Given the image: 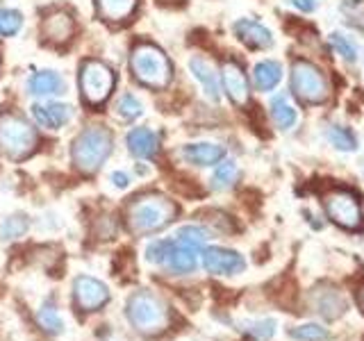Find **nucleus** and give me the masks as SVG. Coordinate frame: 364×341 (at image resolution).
Returning a JSON list of instances; mask_svg holds the SVG:
<instances>
[{
	"label": "nucleus",
	"mask_w": 364,
	"mask_h": 341,
	"mask_svg": "<svg viewBox=\"0 0 364 341\" xmlns=\"http://www.w3.org/2000/svg\"><path fill=\"white\" fill-rule=\"evenodd\" d=\"M282 80V66L273 60H264V62H257L253 68V82L259 91H273Z\"/></svg>",
	"instance_id": "22"
},
{
	"label": "nucleus",
	"mask_w": 364,
	"mask_h": 341,
	"mask_svg": "<svg viewBox=\"0 0 364 341\" xmlns=\"http://www.w3.org/2000/svg\"><path fill=\"white\" fill-rule=\"evenodd\" d=\"M32 117L37 121L41 128H48V130H60L62 125H66L68 121L73 119V109L64 105V102H37V105H32Z\"/></svg>",
	"instance_id": "15"
},
{
	"label": "nucleus",
	"mask_w": 364,
	"mask_h": 341,
	"mask_svg": "<svg viewBox=\"0 0 364 341\" xmlns=\"http://www.w3.org/2000/svg\"><path fill=\"white\" fill-rule=\"evenodd\" d=\"M125 314H128L130 323L146 337L162 335L171 325V312H168V307L164 305V301L157 298L155 293L146 291V289L130 296Z\"/></svg>",
	"instance_id": "3"
},
{
	"label": "nucleus",
	"mask_w": 364,
	"mask_h": 341,
	"mask_svg": "<svg viewBox=\"0 0 364 341\" xmlns=\"http://www.w3.org/2000/svg\"><path fill=\"white\" fill-rule=\"evenodd\" d=\"M176 237L180 239V242H185L193 248H198L203 250L205 244H208V239H210V232L205 230V227L200 225H185V227H180V230L176 232Z\"/></svg>",
	"instance_id": "27"
},
{
	"label": "nucleus",
	"mask_w": 364,
	"mask_h": 341,
	"mask_svg": "<svg viewBox=\"0 0 364 341\" xmlns=\"http://www.w3.org/2000/svg\"><path fill=\"white\" fill-rule=\"evenodd\" d=\"M178 216V205L162 196V193H144V196L132 198L128 205L125 221L134 234H153L157 230H164L166 225L173 223Z\"/></svg>",
	"instance_id": "1"
},
{
	"label": "nucleus",
	"mask_w": 364,
	"mask_h": 341,
	"mask_svg": "<svg viewBox=\"0 0 364 341\" xmlns=\"http://www.w3.org/2000/svg\"><path fill=\"white\" fill-rule=\"evenodd\" d=\"M189 68H191V75L203 85L205 96L214 102L219 100L221 98V85H219V73L214 71V66L208 60H203V57L196 55L189 60Z\"/></svg>",
	"instance_id": "18"
},
{
	"label": "nucleus",
	"mask_w": 364,
	"mask_h": 341,
	"mask_svg": "<svg viewBox=\"0 0 364 341\" xmlns=\"http://www.w3.org/2000/svg\"><path fill=\"white\" fill-rule=\"evenodd\" d=\"M330 43L335 45V50L341 57H344V60H348V62H355L358 60V43L353 41L350 37H346V34L333 32V34H330Z\"/></svg>",
	"instance_id": "31"
},
{
	"label": "nucleus",
	"mask_w": 364,
	"mask_h": 341,
	"mask_svg": "<svg viewBox=\"0 0 364 341\" xmlns=\"http://www.w3.org/2000/svg\"><path fill=\"white\" fill-rule=\"evenodd\" d=\"M182 157H185L189 164H196V166H214L225 157V148L221 144H212V141L187 144L182 148Z\"/></svg>",
	"instance_id": "17"
},
{
	"label": "nucleus",
	"mask_w": 364,
	"mask_h": 341,
	"mask_svg": "<svg viewBox=\"0 0 364 341\" xmlns=\"http://www.w3.org/2000/svg\"><path fill=\"white\" fill-rule=\"evenodd\" d=\"M271 119L280 130H291L296 125V121H299V112L294 109V105L287 100V96L280 94L271 100Z\"/></svg>",
	"instance_id": "23"
},
{
	"label": "nucleus",
	"mask_w": 364,
	"mask_h": 341,
	"mask_svg": "<svg viewBox=\"0 0 364 341\" xmlns=\"http://www.w3.org/2000/svg\"><path fill=\"white\" fill-rule=\"evenodd\" d=\"M159 3H164V5H176V3H182V0H159Z\"/></svg>",
	"instance_id": "38"
},
{
	"label": "nucleus",
	"mask_w": 364,
	"mask_h": 341,
	"mask_svg": "<svg viewBox=\"0 0 364 341\" xmlns=\"http://www.w3.org/2000/svg\"><path fill=\"white\" fill-rule=\"evenodd\" d=\"M237 178H239V168H237V164L235 162H223V164H219L216 166V170L212 173V189H216V191H223V189H230L235 182H237Z\"/></svg>",
	"instance_id": "25"
},
{
	"label": "nucleus",
	"mask_w": 364,
	"mask_h": 341,
	"mask_svg": "<svg viewBox=\"0 0 364 341\" xmlns=\"http://www.w3.org/2000/svg\"><path fill=\"white\" fill-rule=\"evenodd\" d=\"M136 3L139 0H96V9L100 18L109 23H121L134 14Z\"/></svg>",
	"instance_id": "21"
},
{
	"label": "nucleus",
	"mask_w": 364,
	"mask_h": 341,
	"mask_svg": "<svg viewBox=\"0 0 364 341\" xmlns=\"http://www.w3.org/2000/svg\"><path fill=\"white\" fill-rule=\"evenodd\" d=\"M323 207L328 219L335 225L344 227L348 232H358L364 225V214L362 205L358 200L355 193H350L346 189H333L323 200Z\"/></svg>",
	"instance_id": "8"
},
{
	"label": "nucleus",
	"mask_w": 364,
	"mask_h": 341,
	"mask_svg": "<svg viewBox=\"0 0 364 341\" xmlns=\"http://www.w3.org/2000/svg\"><path fill=\"white\" fill-rule=\"evenodd\" d=\"M244 330L255 337L257 341H267L276 335V321H271V318H262V321H246L244 323Z\"/></svg>",
	"instance_id": "33"
},
{
	"label": "nucleus",
	"mask_w": 364,
	"mask_h": 341,
	"mask_svg": "<svg viewBox=\"0 0 364 341\" xmlns=\"http://www.w3.org/2000/svg\"><path fill=\"white\" fill-rule=\"evenodd\" d=\"M235 37L242 41L244 45H248L250 50H267L273 45V34L269 28H264L257 21L250 18H239L232 26Z\"/></svg>",
	"instance_id": "13"
},
{
	"label": "nucleus",
	"mask_w": 364,
	"mask_h": 341,
	"mask_svg": "<svg viewBox=\"0 0 364 341\" xmlns=\"http://www.w3.org/2000/svg\"><path fill=\"white\" fill-rule=\"evenodd\" d=\"M114 71L100 60L80 64V94L89 107H100L114 91Z\"/></svg>",
	"instance_id": "7"
},
{
	"label": "nucleus",
	"mask_w": 364,
	"mask_h": 341,
	"mask_svg": "<svg viewBox=\"0 0 364 341\" xmlns=\"http://www.w3.org/2000/svg\"><path fill=\"white\" fill-rule=\"evenodd\" d=\"M358 303H360V310L364 312V287L358 291Z\"/></svg>",
	"instance_id": "37"
},
{
	"label": "nucleus",
	"mask_w": 364,
	"mask_h": 341,
	"mask_svg": "<svg viewBox=\"0 0 364 341\" xmlns=\"http://www.w3.org/2000/svg\"><path fill=\"white\" fill-rule=\"evenodd\" d=\"M128 151L136 159H153L159 151V136L148 128H134L128 134Z\"/></svg>",
	"instance_id": "20"
},
{
	"label": "nucleus",
	"mask_w": 364,
	"mask_h": 341,
	"mask_svg": "<svg viewBox=\"0 0 364 341\" xmlns=\"http://www.w3.org/2000/svg\"><path fill=\"white\" fill-rule=\"evenodd\" d=\"M28 225H30V221H28L26 214H11L3 221V225H0V237H3V239L23 237L28 232Z\"/></svg>",
	"instance_id": "26"
},
{
	"label": "nucleus",
	"mask_w": 364,
	"mask_h": 341,
	"mask_svg": "<svg viewBox=\"0 0 364 341\" xmlns=\"http://www.w3.org/2000/svg\"><path fill=\"white\" fill-rule=\"evenodd\" d=\"M130 68L134 80L151 89H164L173 80V66H171L164 50L153 43H136L130 53Z\"/></svg>",
	"instance_id": "4"
},
{
	"label": "nucleus",
	"mask_w": 364,
	"mask_h": 341,
	"mask_svg": "<svg viewBox=\"0 0 364 341\" xmlns=\"http://www.w3.org/2000/svg\"><path fill=\"white\" fill-rule=\"evenodd\" d=\"M312 305H314V310L318 314H321L323 318H328V321H335V318H339L341 314L348 310L346 298L337 289H333V287H318V289H314Z\"/></svg>",
	"instance_id": "16"
},
{
	"label": "nucleus",
	"mask_w": 364,
	"mask_h": 341,
	"mask_svg": "<svg viewBox=\"0 0 364 341\" xmlns=\"http://www.w3.org/2000/svg\"><path fill=\"white\" fill-rule=\"evenodd\" d=\"M205 216H210V223H214V227H219L221 232H232L235 227H232V221H230V216H225L223 212H203Z\"/></svg>",
	"instance_id": "34"
},
{
	"label": "nucleus",
	"mask_w": 364,
	"mask_h": 341,
	"mask_svg": "<svg viewBox=\"0 0 364 341\" xmlns=\"http://www.w3.org/2000/svg\"><path fill=\"white\" fill-rule=\"evenodd\" d=\"M21 28H23V14H21V11L0 7V34H3V37H14Z\"/></svg>",
	"instance_id": "29"
},
{
	"label": "nucleus",
	"mask_w": 364,
	"mask_h": 341,
	"mask_svg": "<svg viewBox=\"0 0 364 341\" xmlns=\"http://www.w3.org/2000/svg\"><path fill=\"white\" fill-rule=\"evenodd\" d=\"M289 337L296 341H323L328 339V330L316 323H307V325L289 330Z\"/></svg>",
	"instance_id": "32"
},
{
	"label": "nucleus",
	"mask_w": 364,
	"mask_h": 341,
	"mask_svg": "<svg viewBox=\"0 0 364 341\" xmlns=\"http://www.w3.org/2000/svg\"><path fill=\"white\" fill-rule=\"evenodd\" d=\"M326 139L333 144L337 151H344V153L358 151V136L348 128H341V125H330L326 130Z\"/></svg>",
	"instance_id": "24"
},
{
	"label": "nucleus",
	"mask_w": 364,
	"mask_h": 341,
	"mask_svg": "<svg viewBox=\"0 0 364 341\" xmlns=\"http://www.w3.org/2000/svg\"><path fill=\"white\" fill-rule=\"evenodd\" d=\"M112 144H114V136L105 125H91V128H85L75 136L73 148H71L73 166L85 175L96 173V170L102 166V162L109 157Z\"/></svg>",
	"instance_id": "2"
},
{
	"label": "nucleus",
	"mask_w": 364,
	"mask_h": 341,
	"mask_svg": "<svg viewBox=\"0 0 364 341\" xmlns=\"http://www.w3.org/2000/svg\"><path fill=\"white\" fill-rule=\"evenodd\" d=\"M28 91L32 96L39 98H48V96H62L66 91L64 77L57 71H37L30 80H28Z\"/></svg>",
	"instance_id": "19"
},
{
	"label": "nucleus",
	"mask_w": 364,
	"mask_h": 341,
	"mask_svg": "<svg viewBox=\"0 0 364 341\" xmlns=\"http://www.w3.org/2000/svg\"><path fill=\"white\" fill-rule=\"evenodd\" d=\"M0 148L11 159L28 157L37 148V132L18 114H0Z\"/></svg>",
	"instance_id": "5"
},
{
	"label": "nucleus",
	"mask_w": 364,
	"mask_h": 341,
	"mask_svg": "<svg viewBox=\"0 0 364 341\" xmlns=\"http://www.w3.org/2000/svg\"><path fill=\"white\" fill-rule=\"evenodd\" d=\"M41 32H43L46 41H50V43H66L68 39L73 37V32H75V21H73L71 14H68V11L55 9V11H50V14L43 18Z\"/></svg>",
	"instance_id": "14"
},
{
	"label": "nucleus",
	"mask_w": 364,
	"mask_h": 341,
	"mask_svg": "<svg viewBox=\"0 0 364 341\" xmlns=\"http://www.w3.org/2000/svg\"><path fill=\"white\" fill-rule=\"evenodd\" d=\"M73 293H75L77 307H80V310H85V312H96L109 301V289L100 280L89 278V276L75 278Z\"/></svg>",
	"instance_id": "11"
},
{
	"label": "nucleus",
	"mask_w": 364,
	"mask_h": 341,
	"mask_svg": "<svg viewBox=\"0 0 364 341\" xmlns=\"http://www.w3.org/2000/svg\"><path fill=\"white\" fill-rule=\"evenodd\" d=\"M203 266L212 276H237L246 269V261L235 250L212 246L203 250Z\"/></svg>",
	"instance_id": "10"
},
{
	"label": "nucleus",
	"mask_w": 364,
	"mask_h": 341,
	"mask_svg": "<svg viewBox=\"0 0 364 341\" xmlns=\"http://www.w3.org/2000/svg\"><path fill=\"white\" fill-rule=\"evenodd\" d=\"M114 109H117V114L123 119V121H132V119H136V117H141V112H144V107H141V102L136 100L132 94H123L119 100H117V105H114Z\"/></svg>",
	"instance_id": "30"
},
{
	"label": "nucleus",
	"mask_w": 364,
	"mask_h": 341,
	"mask_svg": "<svg viewBox=\"0 0 364 341\" xmlns=\"http://www.w3.org/2000/svg\"><path fill=\"white\" fill-rule=\"evenodd\" d=\"M37 321L39 325L46 330V332H50V335H62L64 332V321H62V316L57 314L55 307H41L39 314H37Z\"/></svg>",
	"instance_id": "28"
},
{
	"label": "nucleus",
	"mask_w": 364,
	"mask_h": 341,
	"mask_svg": "<svg viewBox=\"0 0 364 341\" xmlns=\"http://www.w3.org/2000/svg\"><path fill=\"white\" fill-rule=\"evenodd\" d=\"M112 185L117 187V189H125V187L130 185L128 173H123V170H114V173H112Z\"/></svg>",
	"instance_id": "36"
},
{
	"label": "nucleus",
	"mask_w": 364,
	"mask_h": 341,
	"mask_svg": "<svg viewBox=\"0 0 364 341\" xmlns=\"http://www.w3.org/2000/svg\"><path fill=\"white\" fill-rule=\"evenodd\" d=\"M291 94L305 105H321L328 100V80L318 68L307 60H296L289 75Z\"/></svg>",
	"instance_id": "6"
},
{
	"label": "nucleus",
	"mask_w": 364,
	"mask_h": 341,
	"mask_svg": "<svg viewBox=\"0 0 364 341\" xmlns=\"http://www.w3.org/2000/svg\"><path fill=\"white\" fill-rule=\"evenodd\" d=\"M287 3L296 9H301L305 11V14H310V11L316 9V0H287Z\"/></svg>",
	"instance_id": "35"
},
{
	"label": "nucleus",
	"mask_w": 364,
	"mask_h": 341,
	"mask_svg": "<svg viewBox=\"0 0 364 341\" xmlns=\"http://www.w3.org/2000/svg\"><path fill=\"white\" fill-rule=\"evenodd\" d=\"M221 85L223 91L228 94L237 107H244L246 102L250 100V89H248V77L244 73V68L239 62L228 60L221 66Z\"/></svg>",
	"instance_id": "12"
},
{
	"label": "nucleus",
	"mask_w": 364,
	"mask_h": 341,
	"mask_svg": "<svg viewBox=\"0 0 364 341\" xmlns=\"http://www.w3.org/2000/svg\"><path fill=\"white\" fill-rule=\"evenodd\" d=\"M200 253L198 248H193L185 242H180V239H164V257H162V264L168 273H173V276H187L193 269H196L198 259L196 255Z\"/></svg>",
	"instance_id": "9"
}]
</instances>
